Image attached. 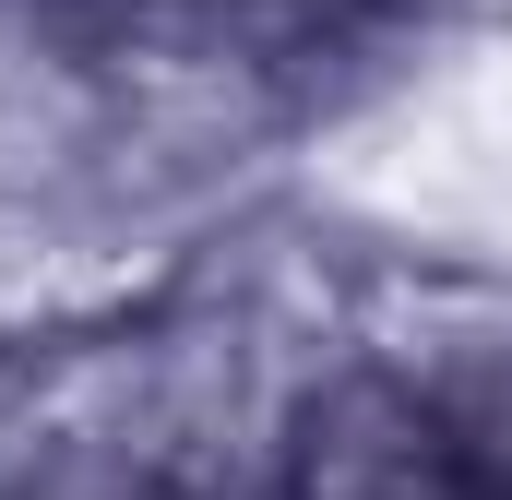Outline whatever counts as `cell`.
I'll return each mask as SVG.
<instances>
[{
    "instance_id": "6da1fadb",
    "label": "cell",
    "mask_w": 512,
    "mask_h": 500,
    "mask_svg": "<svg viewBox=\"0 0 512 500\" xmlns=\"http://www.w3.org/2000/svg\"><path fill=\"white\" fill-rule=\"evenodd\" d=\"M334 346L370 358L405 393H465V381L512 370V250H382L346 239V310Z\"/></svg>"
},
{
    "instance_id": "7a4b0ae2",
    "label": "cell",
    "mask_w": 512,
    "mask_h": 500,
    "mask_svg": "<svg viewBox=\"0 0 512 500\" xmlns=\"http://www.w3.org/2000/svg\"><path fill=\"white\" fill-rule=\"evenodd\" d=\"M274 500H477V477L453 465V429L429 393L382 381L370 358H322L286 405Z\"/></svg>"
},
{
    "instance_id": "3957f363",
    "label": "cell",
    "mask_w": 512,
    "mask_h": 500,
    "mask_svg": "<svg viewBox=\"0 0 512 500\" xmlns=\"http://www.w3.org/2000/svg\"><path fill=\"white\" fill-rule=\"evenodd\" d=\"M191 24H203V36H227L239 60H262L310 120H322L334 96L382 84L405 36H429V24H405L393 0H191Z\"/></svg>"
},
{
    "instance_id": "277c9868",
    "label": "cell",
    "mask_w": 512,
    "mask_h": 500,
    "mask_svg": "<svg viewBox=\"0 0 512 500\" xmlns=\"http://www.w3.org/2000/svg\"><path fill=\"white\" fill-rule=\"evenodd\" d=\"M441 429H453V465L477 477V500H512V370L441 393Z\"/></svg>"
},
{
    "instance_id": "5b68a950",
    "label": "cell",
    "mask_w": 512,
    "mask_h": 500,
    "mask_svg": "<svg viewBox=\"0 0 512 500\" xmlns=\"http://www.w3.org/2000/svg\"><path fill=\"white\" fill-rule=\"evenodd\" d=\"M60 48H84V60H120L143 36H167V24H191V0H24Z\"/></svg>"
}]
</instances>
